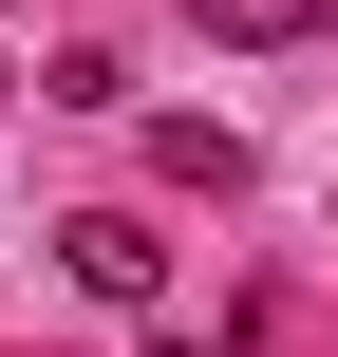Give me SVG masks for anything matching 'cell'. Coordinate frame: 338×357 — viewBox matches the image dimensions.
I'll use <instances>...</instances> for the list:
<instances>
[{
	"mask_svg": "<svg viewBox=\"0 0 338 357\" xmlns=\"http://www.w3.org/2000/svg\"><path fill=\"white\" fill-rule=\"evenodd\" d=\"M0 113H19V56H0Z\"/></svg>",
	"mask_w": 338,
	"mask_h": 357,
	"instance_id": "obj_4",
	"label": "cell"
},
{
	"mask_svg": "<svg viewBox=\"0 0 338 357\" xmlns=\"http://www.w3.org/2000/svg\"><path fill=\"white\" fill-rule=\"evenodd\" d=\"M56 264H75V282H94V301H132V320H151V301H169V245H151V226H132V207H75V226H56Z\"/></svg>",
	"mask_w": 338,
	"mask_h": 357,
	"instance_id": "obj_1",
	"label": "cell"
},
{
	"mask_svg": "<svg viewBox=\"0 0 338 357\" xmlns=\"http://www.w3.org/2000/svg\"><path fill=\"white\" fill-rule=\"evenodd\" d=\"M338 0H188V38H226V56H282V38H320Z\"/></svg>",
	"mask_w": 338,
	"mask_h": 357,
	"instance_id": "obj_2",
	"label": "cell"
},
{
	"mask_svg": "<svg viewBox=\"0 0 338 357\" xmlns=\"http://www.w3.org/2000/svg\"><path fill=\"white\" fill-rule=\"evenodd\" d=\"M151 357H226V339H151Z\"/></svg>",
	"mask_w": 338,
	"mask_h": 357,
	"instance_id": "obj_3",
	"label": "cell"
}]
</instances>
